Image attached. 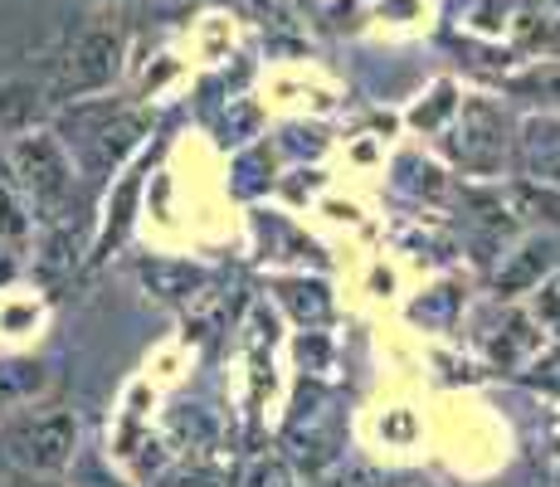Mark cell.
<instances>
[{"mask_svg": "<svg viewBox=\"0 0 560 487\" xmlns=\"http://www.w3.org/2000/svg\"><path fill=\"white\" fill-rule=\"evenodd\" d=\"M73 443H79V419L69 409H30L5 429L10 463L30 473H59L73 459Z\"/></svg>", "mask_w": 560, "mask_h": 487, "instance_id": "cell-1", "label": "cell"}, {"mask_svg": "<svg viewBox=\"0 0 560 487\" xmlns=\"http://www.w3.org/2000/svg\"><path fill=\"white\" fill-rule=\"evenodd\" d=\"M117 63H122V35H113V30H89V35H79V45L69 49V59L59 63V79H54V97H83L93 89H107L117 73Z\"/></svg>", "mask_w": 560, "mask_h": 487, "instance_id": "cell-2", "label": "cell"}, {"mask_svg": "<svg viewBox=\"0 0 560 487\" xmlns=\"http://www.w3.org/2000/svg\"><path fill=\"white\" fill-rule=\"evenodd\" d=\"M502 151H508V117L498 113L492 103H468L463 107V127H458V142L454 156L468 171H498Z\"/></svg>", "mask_w": 560, "mask_h": 487, "instance_id": "cell-3", "label": "cell"}, {"mask_svg": "<svg viewBox=\"0 0 560 487\" xmlns=\"http://www.w3.org/2000/svg\"><path fill=\"white\" fill-rule=\"evenodd\" d=\"M15 171H20V181L35 190V200H45V205H54L63 190H69L63 151L54 147L49 137H30V142H20L15 147Z\"/></svg>", "mask_w": 560, "mask_h": 487, "instance_id": "cell-4", "label": "cell"}, {"mask_svg": "<svg viewBox=\"0 0 560 487\" xmlns=\"http://www.w3.org/2000/svg\"><path fill=\"white\" fill-rule=\"evenodd\" d=\"M526 171L536 181H560V127L556 123L526 127Z\"/></svg>", "mask_w": 560, "mask_h": 487, "instance_id": "cell-5", "label": "cell"}, {"mask_svg": "<svg viewBox=\"0 0 560 487\" xmlns=\"http://www.w3.org/2000/svg\"><path fill=\"white\" fill-rule=\"evenodd\" d=\"M551 264H556V244H541V240L526 244L522 254H516V264H508V268L498 274V288H502V292H516V288L541 283V274H546Z\"/></svg>", "mask_w": 560, "mask_h": 487, "instance_id": "cell-6", "label": "cell"}, {"mask_svg": "<svg viewBox=\"0 0 560 487\" xmlns=\"http://www.w3.org/2000/svg\"><path fill=\"white\" fill-rule=\"evenodd\" d=\"M39 385H45V366H30V361L0 366V405H10V399H30Z\"/></svg>", "mask_w": 560, "mask_h": 487, "instance_id": "cell-7", "label": "cell"}, {"mask_svg": "<svg viewBox=\"0 0 560 487\" xmlns=\"http://www.w3.org/2000/svg\"><path fill=\"white\" fill-rule=\"evenodd\" d=\"M512 93L522 97H541V103H560V63H536V69L516 73Z\"/></svg>", "mask_w": 560, "mask_h": 487, "instance_id": "cell-8", "label": "cell"}, {"mask_svg": "<svg viewBox=\"0 0 560 487\" xmlns=\"http://www.w3.org/2000/svg\"><path fill=\"white\" fill-rule=\"evenodd\" d=\"M142 278L161 292V298H186V292L200 283L196 268H180V264H147V268H142Z\"/></svg>", "mask_w": 560, "mask_h": 487, "instance_id": "cell-9", "label": "cell"}, {"mask_svg": "<svg viewBox=\"0 0 560 487\" xmlns=\"http://www.w3.org/2000/svg\"><path fill=\"white\" fill-rule=\"evenodd\" d=\"M278 292H283V302H288V308H293L303 322H307V317H312V322L327 317V298H322L317 283H283Z\"/></svg>", "mask_w": 560, "mask_h": 487, "instance_id": "cell-10", "label": "cell"}, {"mask_svg": "<svg viewBox=\"0 0 560 487\" xmlns=\"http://www.w3.org/2000/svg\"><path fill=\"white\" fill-rule=\"evenodd\" d=\"M448 107H454V89H448V83H439V89H434V103H429V107H419V113H415V123H419V127H434L439 117L448 113Z\"/></svg>", "mask_w": 560, "mask_h": 487, "instance_id": "cell-11", "label": "cell"}, {"mask_svg": "<svg viewBox=\"0 0 560 487\" xmlns=\"http://www.w3.org/2000/svg\"><path fill=\"white\" fill-rule=\"evenodd\" d=\"M0 487H54V483H45V473L20 468V473H5V478H0Z\"/></svg>", "mask_w": 560, "mask_h": 487, "instance_id": "cell-12", "label": "cell"}, {"mask_svg": "<svg viewBox=\"0 0 560 487\" xmlns=\"http://www.w3.org/2000/svg\"><path fill=\"white\" fill-rule=\"evenodd\" d=\"M541 317H546V322H551V327L560 332V283L541 292Z\"/></svg>", "mask_w": 560, "mask_h": 487, "instance_id": "cell-13", "label": "cell"}, {"mask_svg": "<svg viewBox=\"0 0 560 487\" xmlns=\"http://www.w3.org/2000/svg\"><path fill=\"white\" fill-rule=\"evenodd\" d=\"M89 487H122V483H98V478H89Z\"/></svg>", "mask_w": 560, "mask_h": 487, "instance_id": "cell-14", "label": "cell"}]
</instances>
